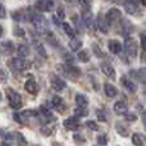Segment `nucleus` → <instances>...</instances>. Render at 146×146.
Returning <instances> with one entry per match:
<instances>
[{
	"label": "nucleus",
	"mask_w": 146,
	"mask_h": 146,
	"mask_svg": "<svg viewBox=\"0 0 146 146\" xmlns=\"http://www.w3.org/2000/svg\"><path fill=\"white\" fill-rule=\"evenodd\" d=\"M140 42H141V49H142V51H145V33H141L140 35Z\"/></svg>",
	"instance_id": "obj_42"
},
{
	"label": "nucleus",
	"mask_w": 146,
	"mask_h": 146,
	"mask_svg": "<svg viewBox=\"0 0 146 146\" xmlns=\"http://www.w3.org/2000/svg\"><path fill=\"white\" fill-rule=\"evenodd\" d=\"M109 50L113 54H115V55H119V54L122 53V50H123V46H122V44L119 42L118 40L111 38V40L109 41Z\"/></svg>",
	"instance_id": "obj_16"
},
{
	"label": "nucleus",
	"mask_w": 146,
	"mask_h": 146,
	"mask_svg": "<svg viewBox=\"0 0 146 146\" xmlns=\"http://www.w3.org/2000/svg\"><path fill=\"white\" fill-rule=\"evenodd\" d=\"M54 1H37L36 3V9L40 12H50L54 9Z\"/></svg>",
	"instance_id": "obj_17"
},
{
	"label": "nucleus",
	"mask_w": 146,
	"mask_h": 146,
	"mask_svg": "<svg viewBox=\"0 0 146 146\" xmlns=\"http://www.w3.org/2000/svg\"><path fill=\"white\" fill-rule=\"evenodd\" d=\"M8 66L9 68L12 69L13 72H22V71H26L31 67V63L26 59H22V58H12L9 62H8Z\"/></svg>",
	"instance_id": "obj_2"
},
{
	"label": "nucleus",
	"mask_w": 146,
	"mask_h": 146,
	"mask_svg": "<svg viewBox=\"0 0 146 146\" xmlns=\"http://www.w3.org/2000/svg\"><path fill=\"white\" fill-rule=\"evenodd\" d=\"M13 19H15V21H25V15H22V12H13Z\"/></svg>",
	"instance_id": "obj_37"
},
{
	"label": "nucleus",
	"mask_w": 146,
	"mask_h": 146,
	"mask_svg": "<svg viewBox=\"0 0 146 146\" xmlns=\"http://www.w3.org/2000/svg\"><path fill=\"white\" fill-rule=\"evenodd\" d=\"M53 19H54V23H56V25H59V21H58V17H56V15H54V17H53Z\"/></svg>",
	"instance_id": "obj_45"
},
{
	"label": "nucleus",
	"mask_w": 146,
	"mask_h": 146,
	"mask_svg": "<svg viewBox=\"0 0 146 146\" xmlns=\"http://www.w3.org/2000/svg\"><path fill=\"white\" fill-rule=\"evenodd\" d=\"M17 54H18V58H22L25 59L26 56L30 55V48H28L27 45H18L17 48Z\"/></svg>",
	"instance_id": "obj_20"
},
{
	"label": "nucleus",
	"mask_w": 146,
	"mask_h": 146,
	"mask_svg": "<svg viewBox=\"0 0 146 146\" xmlns=\"http://www.w3.org/2000/svg\"><path fill=\"white\" fill-rule=\"evenodd\" d=\"M77 59L80 62L87 63V62L90 60V54H88L87 50H78L77 51Z\"/></svg>",
	"instance_id": "obj_24"
},
{
	"label": "nucleus",
	"mask_w": 146,
	"mask_h": 146,
	"mask_svg": "<svg viewBox=\"0 0 146 146\" xmlns=\"http://www.w3.org/2000/svg\"><path fill=\"white\" fill-rule=\"evenodd\" d=\"M74 114H76V118L86 117L88 114V110H87V108H76L74 109Z\"/></svg>",
	"instance_id": "obj_27"
},
{
	"label": "nucleus",
	"mask_w": 146,
	"mask_h": 146,
	"mask_svg": "<svg viewBox=\"0 0 146 146\" xmlns=\"http://www.w3.org/2000/svg\"><path fill=\"white\" fill-rule=\"evenodd\" d=\"M36 49H37V53L40 54L42 58H46V51H45V49H44L42 44H36Z\"/></svg>",
	"instance_id": "obj_34"
},
{
	"label": "nucleus",
	"mask_w": 146,
	"mask_h": 146,
	"mask_svg": "<svg viewBox=\"0 0 146 146\" xmlns=\"http://www.w3.org/2000/svg\"><path fill=\"white\" fill-rule=\"evenodd\" d=\"M7 81H8V73H7V71H4V69L0 68V82L5 83Z\"/></svg>",
	"instance_id": "obj_36"
},
{
	"label": "nucleus",
	"mask_w": 146,
	"mask_h": 146,
	"mask_svg": "<svg viewBox=\"0 0 146 146\" xmlns=\"http://www.w3.org/2000/svg\"><path fill=\"white\" fill-rule=\"evenodd\" d=\"M105 18L108 25H115L117 22H119L122 19V12L118 8H110L108 10V13L105 14Z\"/></svg>",
	"instance_id": "obj_6"
},
{
	"label": "nucleus",
	"mask_w": 146,
	"mask_h": 146,
	"mask_svg": "<svg viewBox=\"0 0 146 146\" xmlns=\"http://www.w3.org/2000/svg\"><path fill=\"white\" fill-rule=\"evenodd\" d=\"M104 94H105L108 98H115V96L118 95V88L114 85H111V83L105 82L104 83Z\"/></svg>",
	"instance_id": "obj_15"
},
{
	"label": "nucleus",
	"mask_w": 146,
	"mask_h": 146,
	"mask_svg": "<svg viewBox=\"0 0 146 146\" xmlns=\"http://www.w3.org/2000/svg\"><path fill=\"white\" fill-rule=\"evenodd\" d=\"M115 128H117V131L119 132V135H121V136H123V137H127V136H128V129L124 128L122 124H117Z\"/></svg>",
	"instance_id": "obj_29"
},
{
	"label": "nucleus",
	"mask_w": 146,
	"mask_h": 146,
	"mask_svg": "<svg viewBox=\"0 0 146 146\" xmlns=\"http://www.w3.org/2000/svg\"><path fill=\"white\" fill-rule=\"evenodd\" d=\"M72 21H73V23L76 25V27H77V30L78 31H81V19H80V17H78L77 14H74V15H72Z\"/></svg>",
	"instance_id": "obj_35"
},
{
	"label": "nucleus",
	"mask_w": 146,
	"mask_h": 146,
	"mask_svg": "<svg viewBox=\"0 0 146 146\" xmlns=\"http://www.w3.org/2000/svg\"><path fill=\"white\" fill-rule=\"evenodd\" d=\"M86 127L90 128L91 131H98L99 129V126L95 121H86Z\"/></svg>",
	"instance_id": "obj_30"
},
{
	"label": "nucleus",
	"mask_w": 146,
	"mask_h": 146,
	"mask_svg": "<svg viewBox=\"0 0 146 146\" xmlns=\"http://www.w3.org/2000/svg\"><path fill=\"white\" fill-rule=\"evenodd\" d=\"M94 146H99V145H94Z\"/></svg>",
	"instance_id": "obj_48"
},
{
	"label": "nucleus",
	"mask_w": 146,
	"mask_h": 146,
	"mask_svg": "<svg viewBox=\"0 0 146 146\" xmlns=\"http://www.w3.org/2000/svg\"><path fill=\"white\" fill-rule=\"evenodd\" d=\"M58 15H59L60 18H64V15H66V14H64L63 8H62V7H59V8H58Z\"/></svg>",
	"instance_id": "obj_44"
},
{
	"label": "nucleus",
	"mask_w": 146,
	"mask_h": 146,
	"mask_svg": "<svg viewBox=\"0 0 146 146\" xmlns=\"http://www.w3.org/2000/svg\"><path fill=\"white\" fill-rule=\"evenodd\" d=\"M7 98L9 101L10 108L13 109H19L22 106V96L14 91L13 88H7Z\"/></svg>",
	"instance_id": "obj_3"
},
{
	"label": "nucleus",
	"mask_w": 146,
	"mask_h": 146,
	"mask_svg": "<svg viewBox=\"0 0 146 146\" xmlns=\"http://www.w3.org/2000/svg\"><path fill=\"white\" fill-rule=\"evenodd\" d=\"M28 17H30V19L32 21L33 27H35V30L37 31L38 33H41V35L45 36L46 33L50 31L48 28V25H46V21H45V18H44V15L41 14V13H38L36 9L35 10H32V9L28 10Z\"/></svg>",
	"instance_id": "obj_1"
},
{
	"label": "nucleus",
	"mask_w": 146,
	"mask_h": 146,
	"mask_svg": "<svg viewBox=\"0 0 146 146\" xmlns=\"http://www.w3.org/2000/svg\"><path fill=\"white\" fill-rule=\"evenodd\" d=\"M122 85H123V87L126 88L127 91H129V92H136V90H137L136 83L126 77H122Z\"/></svg>",
	"instance_id": "obj_18"
},
{
	"label": "nucleus",
	"mask_w": 146,
	"mask_h": 146,
	"mask_svg": "<svg viewBox=\"0 0 146 146\" xmlns=\"http://www.w3.org/2000/svg\"><path fill=\"white\" fill-rule=\"evenodd\" d=\"M63 28H64V32H66L67 35L69 36V37L74 38V36H76V31H74V28H73L71 25H69V23H66V22H64V23H63Z\"/></svg>",
	"instance_id": "obj_26"
},
{
	"label": "nucleus",
	"mask_w": 146,
	"mask_h": 146,
	"mask_svg": "<svg viewBox=\"0 0 146 146\" xmlns=\"http://www.w3.org/2000/svg\"><path fill=\"white\" fill-rule=\"evenodd\" d=\"M96 117H98V119H99L100 122H105V121H106L105 111H104L103 109H98V110H96Z\"/></svg>",
	"instance_id": "obj_32"
},
{
	"label": "nucleus",
	"mask_w": 146,
	"mask_h": 146,
	"mask_svg": "<svg viewBox=\"0 0 146 146\" xmlns=\"http://www.w3.org/2000/svg\"><path fill=\"white\" fill-rule=\"evenodd\" d=\"M94 49H95V54H98L99 56H103L104 55V53H101V51H100V48H99V46L94 45Z\"/></svg>",
	"instance_id": "obj_43"
},
{
	"label": "nucleus",
	"mask_w": 146,
	"mask_h": 146,
	"mask_svg": "<svg viewBox=\"0 0 146 146\" xmlns=\"http://www.w3.org/2000/svg\"><path fill=\"white\" fill-rule=\"evenodd\" d=\"M139 5H144V3H136V1H128L124 3V9L128 14L136 15L139 14Z\"/></svg>",
	"instance_id": "obj_12"
},
{
	"label": "nucleus",
	"mask_w": 146,
	"mask_h": 146,
	"mask_svg": "<svg viewBox=\"0 0 146 146\" xmlns=\"http://www.w3.org/2000/svg\"><path fill=\"white\" fill-rule=\"evenodd\" d=\"M50 85L55 91H63L64 88H66L67 83H66V81L62 77H59L58 74H51L50 76Z\"/></svg>",
	"instance_id": "obj_7"
},
{
	"label": "nucleus",
	"mask_w": 146,
	"mask_h": 146,
	"mask_svg": "<svg viewBox=\"0 0 146 146\" xmlns=\"http://www.w3.org/2000/svg\"><path fill=\"white\" fill-rule=\"evenodd\" d=\"M122 28H123V35L126 36V37H129V33L131 32H133V30H135V27H133V25H132L129 21H123V25H122Z\"/></svg>",
	"instance_id": "obj_21"
},
{
	"label": "nucleus",
	"mask_w": 146,
	"mask_h": 146,
	"mask_svg": "<svg viewBox=\"0 0 146 146\" xmlns=\"http://www.w3.org/2000/svg\"><path fill=\"white\" fill-rule=\"evenodd\" d=\"M132 74L135 76V77L137 78V80L140 81V82L144 85L145 83V68H140V69H137L136 72H132Z\"/></svg>",
	"instance_id": "obj_25"
},
{
	"label": "nucleus",
	"mask_w": 146,
	"mask_h": 146,
	"mask_svg": "<svg viewBox=\"0 0 146 146\" xmlns=\"http://www.w3.org/2000/svg\"><path fill=\"white\" fill-rule=\"evenodd\" d=\"M82 22L86 27H88V28L94 27V22H95V19H94V15H92V12H91L90 7L83 8V10H82Z\"/></svg>",
	"instance_id": "obj_9"
},
{
	"label": "nucleus",
	"mask_w": 146,
	"mask_h": 146,
	"mask_svg": "<svg viewBox=\"0 0 146 146\" xmlns=\"http://www.w3.org/2000/svg\"><path fill=\"white\" fill-rule=\"evenodd\" d=\"M68 46H69V49L73 51H78V50H81V48H82V41L80 40V38H72L71 41H69V44H68Z\"/></svg>",
	"instance_id": "obj_23"
},
{
	"label": "nucleus",
	"mask_w": 146,
	"mask_h": 146,
	"mask_svg": "<svg viewBox=\"0 0 146 146\" xmlns=\"http://www.w3.org/2000/svg\"><path fill=\"white\" fill-rule=\"evenodd\" d=\"M58 69H62V73L71 78H78L81 76V69L73 64H62V66H58Z\"/></svg>",
	"instance_id": "obj_5"
},
{
	"label": "nucleus",
	"mask_w": 146,
	"mask_h": 146,
	"mask_svg": "<svg viewBox=\"0 0 146 146\" xmlns=\"http://www.w3.org/2000/svg\"><path fill=\"white\" fill-rule=\"evenodd\" d=\"M0 99H1V95H0Z\"/></svg>",
	"instance_id": "obj_49"
},
{
	"label": "nucleus",
	"mask_w": 146,
	"mask_h": 146,
	"mask_svg": "<svg viewBox=\"0 0 146 146\" xmlns=\"http://www.w3.org/2000/svg\"><path fill=\"white\" fill-rule=\"evenodd\" d=\"M100 69L106 77L111 78V80L115 78V69H114V67L111 66L109 62H103V63L100 64Z\"/></svg>",
	"instance_id": "obj_10"
},
{
	"label": "nucleus",
	"mask_w": 146,
	"mask_h": 146,
	"mask_svg": "<svg viewBox=\"0 0 146 146\" xmlns=\"http://www.w3.org/2000/svg\"><path fill=\"white\" fill-rule=\"evenodd\" d=\"M1 36H3V27L0 26V37H1Z\"/></svg>",
	"instance_id": "obj_46"
},
{
	"label": "nucleus",
	"mask_w": 146,
	"mask_h": 146,
	"mask_svg": "<svg viewBox=\"0 0 146 146\" xmlns=\"http://www.w3.org/2000/svg\"><path fill=\"white\" fill-rule=\"evenodd\" d=\"M1 146H9V144H8V142H3Z\"/></svg>",
	"instance_id": "obj_47"
},
{
	"label": "nucleus",
	"mask_w": 146,
	"mask_h": 146,
	"mask_svg": "<svg viewBox=\"0 0 146 146\" xmlns=\"http://www.w3.org/2000/svg\"><path fill=\"white\" fill-rule=\"evenodd\" d=\"M23 117H36L37 115V111L36 110H26L22 113Z\"/></svg>",
	"instance_id": "obj_40"
},
{
	"label": "nucleus",
	"mask_w": 146,
	"mask_h": 146,
	"mask_svg": "<svg viewBox=\"0 0 146 146\" xmlns=\"http://www.w3.org/2000/svg\"><path fill=\"white\" fill-rule=\"evenodd\" d=\"M113 110L115 111V114H121V115H124V114L128 111V105H127L126 101L119 100V101H117V103L114 104Z\"/></svg>",
	"instance_id": "obj_13"
},
{
	"label": "nucleus",
	"mask_w": 146,
	"mask_h": 146,
	"mask_svg": "<svg viewBox=\"0 0 146 146\" xmlns=\"http://www.w3.org/2000/svg\"><path fill=\"white\" fill-rule=\"evenodd\" d=\"M96 140H98L99 146H104L108 144V136H106V135H100V136H98Z\"/></svg>",
	"instance_id": "obj_31"
},
{
	"label": "nucleus",
	"mask_w": 146,
	"mask_h": 146,
	"mask_svg": "<svg viewBox=\"0 0 146 146\" xmlns=\"http://www.w3.org/2000/svg\"><path fill=\"white\" fill-rule=\"evenodd\" d=\"M132 144L135 146H145V137L141 133L132 135Z\"/></svg>",
	"instance_id": "obj_22"
},
{
	"label": "nucleus",
	"mask_w": 146,
	"mask_h": 146,
	"mask_svg": "<svg viewBox=\"0 0 146 146\" xmlns=\"http://www.w3.org/2000/svg\"><path fill=\"white\" fill-rule=\"evenodd\" d=\"M124 118H126L127 122H133V121H136L137 117L135 115V114H131V113H128V111H127V113L124 114Z\"/></svg>",
	"instance_id": "obj_38"
},
{
	"label": "nucleus",
	"mask_w": 146,
	"mask_h": 146,
	"mask_svg": "<svg viewBox=\"0 0 146 146\" xmlns=\"http://www.w3.org/2000/svg\"><path fill=\"white\" fill-rule=\"evenodd\" d=\"M13 33H14L15 36H25V30L21 27H15L14 30H13Z\"/></svg>",
	"instance_id": "obj_39"
},
{
	"label": "nucleus",
	"mask_w": 146,
	"mask_h": 146,
	"mask_svg": "<svg viewBox=\"0 0 146 146\" xmlns=\"http://www.w3.org/2000/svg\"><path fill=\"white\" fill-rule=\"evenodd\" d=\"M95 25H96V27H98V30L100 31V32L108 33L109 25H108V22H106L105 14H103V13H99L98 17H96V19H95Z\"/></svg>",
	"instance_id": "obj_8"
},
{
	"label": "nucleus",
	"mask_w": 146,
	"mask_h": 146,
	"mask_svg": "<svg viewBox=\"0 0 146 146\" xmlns=\"http://www.w3.org/2000/svg\"><path fill=\"white\" fill-rule=\"evenodd\" d=\"M7 15V10H5V7L0 3V18H5Z\"/></svg>",
	"instance_id": "obj_41"
},
{
	"label": "nucleus",
	"mask_w": 146,
	"mask_h": 146,
	"mask_svg": "<svg viewBox=\"0 0 146 146\" xmlns=\"http://www.w3.org/2000/svg\"><path fill=\"white\" fill-rule=\"evenodd\" d=\"M25 90L31 95H37L38 92V86L35 80H27L25 82Z\"/></svg>",
	"instance_id": "obj_14"
},
{
	"label": "nucleus",
	"mask_w": 146,
	"mask_h": 146,
	"mask_svg": "<svg viewBox=\"0 0 146 146\" xmlns=\"http://www.w3.org/2000/svg\"><path fill=\"white\" fill-rule=\"evenodd\" d=\"M51 104H53L55 108H58V106H60L62 104H63V99L58 95H54L53 98H51Z\"/></svg>",
	"instance_id": "obj_28"
},
{
	"label": "nucleus",
	"mask_w": 146,
	"mask_h": 146,
	"mask_svg": "<svg viewBox=\"0 0 146 146\" xmlns=\"http://www.w3.org/2000/svg\"><path fill=\"white\" fill-rule=\"evenodd\" d=\"M124 49H126V53L128 54L131 58H136L139 55V44L135 38L132 37H126L124 41Z\"/></svg>",
	"instance_id": "obj_4"
},
{
	"label": "nucleus",
	"mask_w": 146,
	"mask_h": 146,
	"mask_svg": "<svg viewBox=\"0 0 146 146\" xmlns=\"http://www.w3.org/2000/svg\"><path fill=\"white\" fill-rule=\"evenodd\" d=\"M14 136L18 139V142H19L21 146H26V145H27V141H26V139L22 136V133H21V132H15Z\"/></svg>",
	"instance_id": "obj_33"
},
{
	"label": "nucleus",
	"mask_w": 146,
	"mask_h": 146,
	"mask_svg": "<svg viewBox=\"0 0 146 146\" xmlns=\"http://www.w3.org/2000/svg\"><path fill=\"white\" fill-rule=\"evenodd\" d=\"M74 101H76V104H77V108H86L88 104L87 98H86L85 95H82V94H77L74 98Z\"/></svg>",
	"instance_id": "obj_19"
},
{
	"label": "nucleus",
	"mask_w": 146,
	"mask_h": 146,
	"mask_svg": "<svg viewBox=\"0 0 146 146\" xmlns=\"http://www.w3.org/2000/svg\"><path fill=\"white\" fill-rule=\"evenodd\" d=\"M63 124L69 131H77V129L80 128V122H78V118H76V117H69V118H67L66 121L63 122Z\"/></svg>",
	"instance_id": "obj_11"
}]
</instances>
